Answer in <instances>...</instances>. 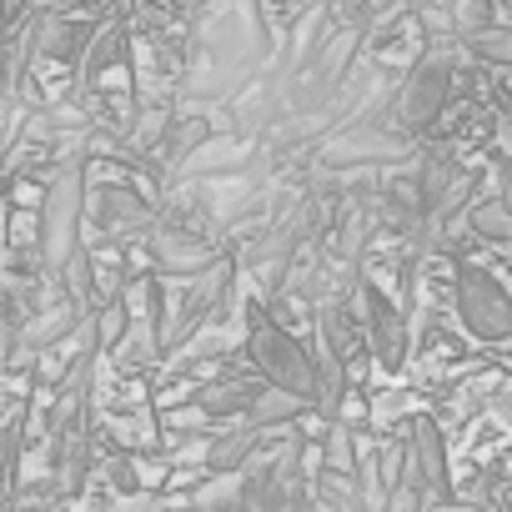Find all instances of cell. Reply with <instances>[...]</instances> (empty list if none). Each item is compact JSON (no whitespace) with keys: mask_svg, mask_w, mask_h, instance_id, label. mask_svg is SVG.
<instances>
[{"mask_svg":"<svg viewBox=\"0 0 512 512\" xmlns=\"http://www.w3.org/2000/svg\"><path fill=\"white\" fill-rule=\"evenodd\" d=\"M86 206H91V186H86V141H76V146L61 156V166H56L46 196H41V221H46V246H41V256H46V272H51V277H61V267L86 246V241H81Z\"/></svg>","mask_w":512,"mask_h":512,"instance_id":"1","label":"cell"},{"mask_svg":"<svg viewBox=\"0 0 512 512\" xmlns=\"http://www.w3.org/2000/svg\"><path fill=\"white\" fill-rule=\"evenodd\" d=\"M246 357L272 387H287L317 407V357L292 332H282L272 322V312H262V307H251V317H246Z\"/></svg>","mask_w":512,"mask_h":512,"instance_id":"2","label":"cell"},{"mask_svg":"<svg viewBox=\"0 0 512 512\" xmlns=\"http://www.w3.org/2000/svg\"><path fill=\"white\" fill-rule=\"evenodd\" d=\"M447 96H452V61H447L442 51H432V56H422V61L407 71V81L397 86L387 121H392L397 131L417 136V131H427V126L442 116Z\"/></svg>","mask_w":512,"mask_h":512,"instance_id":"3","label":"cell"},{"mask_svg":"<svg viewBox=\"0 0 512 512\" xmlns=\"http://www.w3.org/2000/svg\"><path fill=\"white\" fill-rule=\"evenodd\" d=\"M457 317H462V327L477 342H507L512 337V297L477 262H462L457 267Z\"/></svg>","mask_w":512,"mask_h":512,"instance_id":"4","label":"cell"},{"mask_svg":"<svg viewBox=\"0 0 512 512\" xmlns=\"http://www.w3.org/2000/svg\"><path fill=\"white\" fill-rule=\"evenodd\" d=\"M402 156H407V131L387 126V116L337 126L332 136L317 141V161L322 166H392Z\"/></svg>","mask_w":512,"mask_h":512,"instance_id":"5","label":"cell"},{"mask_svg":"<svg viewBox=\"0 0 512 512\" xmlns=\"http://www.w3.org/2000/svg\"><path fill=\"white\" fill-rule=\"evenodd\" d=\"M146 256L166 282H186V277H201L216 262V241L191 221H156L146 231Z\"/></svg>","mask_w":512,"mask_h":512,"instance_id":"6","label":"cell"},{"mask_svg":"<svg viewBox=\"0 0 512 512\" xmlns=\"http://www.w3.org/2000/svg\"><path fill=\"white\" fill-rule=\"evenodd\" d=\"M357 307H362V327H367V347L382 367H402L407 352H412V322H407V307L392 302L377 282H357Z\"/></svg>","mask_w":512,"mask_h":512,"instance_id":"7","label":"cell"},{"mask_svg":"<svg viewBox=\"0 0 512 512\" xmlns=\"http://www.w3.org/2000/svg\"><path fill=\"white\" fill-rule=\"evenodd\" d=\"M256 156V141L236 136V131H221V136H206L186 161H181V181H226V176H241Z\"/></svg>","mask_w":512,"mask_h":512,"instance_id":"8","label":"cell"},{"mask_svg":"<svg viewBox=\"0 0 512 512\" xmlns=\"http://www.w3.org/2000/svg\"><path fill=\"white\" fill-rule=\"evenodd\" d=\"M407 447H412V462H407V482H417L427 497H447V442H442V427L432 417H412L407 427Z\"/></svg>","mask_w":512,"mask_h":512,"instance_id":"9","label":"cell"},{"mask_svg":"<svg viewBox=\"0 0 512 512\" xmlns=\"http://www.w3.org/2000/svg\"><path fill=\"white\" fill-rule=\"evenodd\" d=\"M86 221L101 226L106 236H131V231H151L156 216L151 206L131 191V186H91V206H86Z\"/></svg>","mask_w":512,"mask_h":512,"instance_id":"10","label":"cell"},{"mask_svg":"<svg viewBox=\"0 0 512 512\" xmlns=\"http://www.w3.org/2000/svg\"><path fill=\"white\" fill-rule=\"evenodd\" d=\"M91 41H96V31H91V26H81V21H61V16H36L26 51H31L36 61H86Z\"/></svg>","mask_w":512,"mask_h":512,"instance_id":"11","label":"cell"},{"mask_svg":"<svg viewBox=\"0 0 512 512\" xmlns=\"http://www.w3.org/2000/svg\"><path fill=\"white\" fill-rule=\"evenodd\" d=\"M256 447H262V427H231V432H221V437H211L206 442V472L211 477H231V472H241L251 457H256Z\"/></svg>","mask_w":512,"mask_h":512,"instance_id":"12","label":"cell"},{"mask_svg":"<svg viewBox=\"0 0 512 512\" xmlns=\"http://www.w3.org/2000/svg\"><path fill=\"white\" fill-rule=\"evenodd\" d=\"M452 186H457L452 151H447V146L422 151V156H417V201H422V216H432V211L447 201V191H452Z\"/></svg>","mask_w":512,"mask_h":512,"instance_id":"13","label":"cell"},{"mask_svg":"<svg viewBox=\"0 0 512 512\" xmlns=\"http://www.w3.org/2000/svg\"><path fill=\"white\" fill-rule=\"evenodd\" d=\"M307 412H312V402H307V397H297V392H287V387H272V382H267L262 392H256V402L246 407V422L267 432V427H292V422H297V417H307Z\"/></svg>","mask_w":512,"mask_h":512,"instance_id":"14","label":"cell"},{"mask_svg":"<svg viewBox=\"0 0 512 512\" xmlns=\"http://www.w3.org/2000/svg\"><path fill=\"white\" fill-rule=\"evenodd\" d=\"M126 26H106V31H96V41H91V51H86V61H81V81L86 86H96L116 61H126Z\"/></svg>","mask_w":512,"mask_h":512,"instance_id":"15","label":"cell"},{"mask_svg":"<svg viewBox=\"0 0 512 512\" xmlns=\"http://www.w3.org/2000/svg\"><path fill=\"white\" fill-rule=\"evenodd\" d=\"M256 392H262V387H246V382L226 377V382H206L196 392V402L206 407V417H236V412H246L256 402Z\"/></svg>","mask_w":512,"mask_h":512,"instance_id":"16","label":"cell"},{"mask_svg":"<svg viewBox=\"0 0 512 512\" xmlns=\"http://www.w3.org/2000/svg\"><path fill=\"white\" fill-rule=\"evenodd\" d=\"M467 226H472L482 241H512V206H507L502 196L472 201V206H467Z\"/></svg>","mask_w":512,"mask_h":512,"instance_id":"17","label":"cell"},{"mask_svg":"<svg viewBox=\"0 0 512 512\" xmlns=\"http://www.w3.org/2000/svg\"><path fill=\"white\" fill-rule=\"evenodd\" d=\"M467 51L477 56V61H487V66H507L512 71V26H482V31H472L467 36Z\"/></svg>","mask_w":512,"mask_h":512,"instance_id":"18","label":"cell"},{"mask_svg":"<svg viewBox=\"0 0 512 512\" xmlns=\"http://www.w3.org/2000/svg\"><path fill=\"white\" fill-rule=\"evenodd\" d=\"M106 472H111V487H121V492H136V487H141V477H136L131 457H116V462H111Z\"/></svg>","mask_w":512,"mask_h":512,"instance_id":"19","label":"cell"},{"mask_svg":"<svg viewBox=\"0 0 512 512\" xmlns=\"http://www.w3.org/2000/svg\"><path fill=\"white\" fill-rule=\"evenodd\" d=\"M487 407H492V417H497V422H502V427L512 432V382H507V387H497Z\"/></svg>","mask_w":512,"mask_h":512,"instance_id":"20","label":"cell"},{"mask_svg":"<svg viewBox=\"0 0 512 512\" xmlns=\"http://www.w3.org/2000/svg\"><path fill=\"white\" fill-rule=\"evenodd\" d=\"M427 512H477V507H467V502H452V497H432V502H427Z\"/></svg>","mask_w":512,"mask_h":512,"instance_id":"21","label":"cell"},{"mask_svg":"<svg viewBox=\"0 0 512 512\" xmlns=\"http://www.w3.org/2000/svg\"><path fill=\"white\" fill-rule=\"evenodd\" d=\"M507 96H512V81H507Z\"/></svg>","mask_w":512,"mask_h":512,"instance_id":"22","label":"cell"}]
</instances>
